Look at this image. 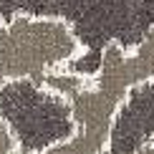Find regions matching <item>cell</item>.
<instances>
[{"instance_id":"7a4b0ae2","label":"cell","mask_w":154,"mask_h":154,"mask_svg":"<svg viewBox=\"0 0 154 154\" xmlns=\"http://www.w3.org/2000/svg\"><path fill=\"white\" fill-rule=\"evenodd\" d=\"M88 79H91V73L61 68V71H53V73H48L46 79H41V81H38V88H41L43 94H48V96L61 99L63 104H68L76 94H81L83 88H86Z\"/></svg>"},{"instance_id":"6da1fadb","label":"cell","mask_w":154,"mask_h":154,"mask_svg":"<svg viewBox=\"0 0 154 154\" xmlns=\"http://www.w3.org/2000/svg\"><path fill=\"white\" fill-rule=\"evenodd\" d=\"M83 53V38L63 15L13 13L0 18V83L41 81Z\"/></svg>"},{"instance_id":"277c9868","label":"cell","mask_w":154,"mask_h":154,"mask_svg":"<svg viewBox=\"0 0 154 154\" xmlns=\"http://www.w3.org/2000/svg\"><path fill=\"white\" fill-rule=\"evenodd\" d=\"M134 154H154V134H152V139H146V142L139 146Z\"/></svg>"},{"instance_id":"3957f363","label":"cell","mask_w":154,"mask_h":154,"mask_svg":"<svg viewBox=\"0 0 154 154\" xmlns=\"http://www.w3.org/2000/svg\"><path fill=\"white\" fill-rule=\"evenodd\" d=\"M0 154H23L20 149V142H0Z\"/></svg>"}]
</instances>
